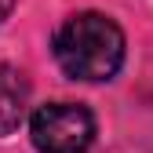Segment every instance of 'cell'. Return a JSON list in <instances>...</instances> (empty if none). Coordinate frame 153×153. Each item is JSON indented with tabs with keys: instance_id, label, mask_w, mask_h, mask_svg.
Segmentation results:
<instances>
[{
	"instance_id": "6da1fadb",
	"label": "cell",
	"mask_w": 153,
	"mask_h": 153,
	"mask_svg": "<svg viewBox=\"0 0 153 153\" xmlns=\"http://www.w3.org/2000/svg\"><path fill=\"white\" fill-rule=\"evenodd\" d=\"M55 62L73 80H109L124 62V33L109 15L80 11L66 18L55 33Z\"/></svg>"
},
{
	"instance_id": "3957f363",
	"label": "cell",
	"mask_w": 153,
	"mask_h": 153,
	"mask_svg": "<svg viewBox=\"0 0 153 153\" xmlns=\"http://www.w3.org/2000/svg\"><path fill=\"white\" fill-rule=\"evenodd\" d=\"M29 106V80L22 69L15 66H0V135H11V131L22 124Z\"/></svg>"
},
{
	"instance_id": "277c9868",
	"label": "cell",
	"mask_w": 153,
	"mask_h": 153,
	"mask_svg": "<svg viewBox=\"0 0 153 153\" xmlns=\"http://www.w3.org/2000/svg\"><path fill=\"white\" fill-rule=\"evenodd\" d=\"M11 7H15V0H0V22L11 15Z\"/></svg>"
},
{
	"instance_id": "7a4b0ae2",
	"label": "cell",
	"mask_w": 153,
	"mask_h": 153,
	"mask_svg": "<svg viewBox=\"0 0 153 153\" xmlns=\"http://www.w3.org/2000/svg\"><path fill=\"white\" fill-rule=\"evenodd\" d=\"M29 139L40 153H88L95 142V117L80 102H48L33 113Z\"/></svg>"
}]
</instances>
